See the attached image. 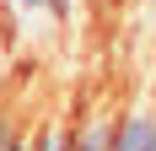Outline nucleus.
I'll use <instances>...</instances> for the list:
<instances>
[{
  "label": "nucleus",
  "mask_w": 156,
  "mask_h": 151,
  "mask_svg": "<svg viewBox=\"0 0 156 151\" xmlns=\"http://www.w3.org/2000/svg\"><path fill=\"white\" fill-rule=\"evenodd\" d=\"M16 6H22V11H38V16H54V22L70 16V0H16Z\"/></svg>",
  "instance_id": "4"
},
{
  "label": "nucleus",
  "mask_w": 156,
  "mask_h": 151,
  "mask_svg": "<svg viewBox=\"0 0 156 151\" xmlns=\"http://www.w3.org/2000/svg\"><path fill=\"white\" fill-rule=\"evenodd\" d=\"M113 151H156V119L151 113L113 119Z\"/></svg>",
  "instance_id": "1"
},
{
  "label": "nucleus",
  "mask_w": 156,
  "mask_h": 151,
  "mask_svg": "<svg viewBox=\"0 0 156 151\" xmlns=\"http://www.w3.org/2000/svg\"><path fill=\"white\" fill-rule=\"evenodd\" d=\"M0 151H27V140H16L5 124H0Z\"/></svg>",
  "instance_id": "5"
},
{
  "label": "nucleus",
  "mask_w": 156,
  "mask_h": 151,
  "mask_svg": "<svg viewBox=\"0 0 156 151\" xmlns=\"http://www.w3.org/2000/svg\"><path fill=\"white\" fill-rule=\"evenodd\" d=\"M27 151H70V135H65V130H38V135L27 140Z\"/></svg>",
  "instance_id": "3"
},
{
  "label": "nucleus",
  "mask_w": 156,
  "mask_h": 151,
  "mask_svg": "<svg viewBox=\"0 0 156 151\" xmlns=\"http://www.w3.org/2000/svg\"><path fill=\"white\" fill-rule=\"evenodd\" d=\"M70 151H113V124L108 119H86L70 135Z\"/></svg>",
  "instance_id": "2"
}]
</instances>
